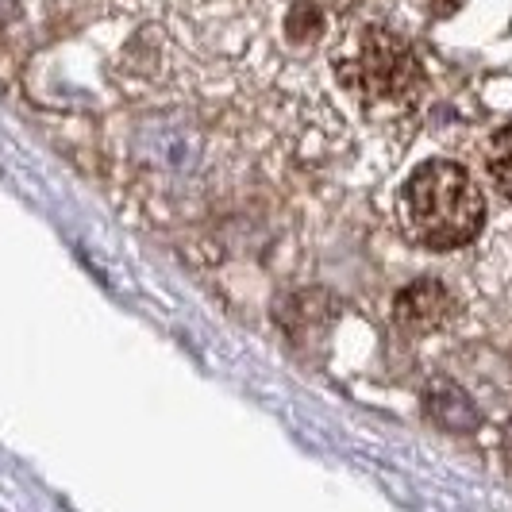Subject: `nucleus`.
Segmentation results:
<instances>
[{"instance_id": "nucleus-1", "label": "nucleus", "mask_w": 512, "mask_h": 512, "mask_svg": "<svg viewBox=\"0 0 512 512\" xmlns=\"http://www.w3.org/2000/svg\"><path fill=\"white\" fill-rule=\"evenodd\" d=\"M401 212L409 231L436 251H451L470 243L482 220H486V197L482 185L470 178L455 162H424L401 193Z\"/></svg>"}, {"instance_id": "nucleus-2", "label": "nucleus", "mask_w": 512, "mask_h": 512, "mask_svg": "<svg viewBox=\"0 0 512 512\" xmlns=\"http://www.w3.org/2000/svg\"><path fill=\"white\" fill-rule=\"evenodd\" d=\"M339 81L362 104L389 108L409 104L424 89V66L397 31L366 27L351 43V51L339 58Z\"/></svg>"}, {"instance_id": "nucleus-3", "label": "nucleus", "mask_w": 512, "mask_h": 512, "mask_svg": "<svg viewBox=\"0 0 512 512\" xmlns=\"http://www.w3.org/2000/svg\"><path fill=\"white\" fill-rule=\"evenodd\" d=\"M393 316L405 332H439L451 320V293L439 282H412L397 293Z\"/></svg>"}, {"instance_id": "nucleus-4", "label": "nucleus", "mask_w": 512, "mask_h": 512, "mask_svg": "<svg viewBox=\"0 0 512 512\" xmlns=\"http://www.w3.org/2000/svg\"><path fill=\"white\" fill-rule=\"evenodd\" d=\"M489 178L512 201V124L497 131L489 143Z\"/></svg>"}, {"instance_id": "nucleus-5", "label": "nucleus", "mask_w": 512, "mask_h": 512, "mask_svg": "<svg viewBox=\"0 0 512 512\" xmlns=\"http://www.w3.org/2000/svg\"><path fill=\"white\" fill-rule=\"evenodd\" d=\"M320 31H324V16H320V8H312V4H297V8L289 12V35H293L297 43H312Z\"/></svg>"}]
</instances>
